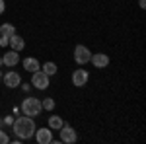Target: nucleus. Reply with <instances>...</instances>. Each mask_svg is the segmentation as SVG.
I'll list each match as a JSON object with an SVG mask.
<instances>
[{"instance_id":"1","label":"nucleus","mask_w":146,"mask_h":144,"mask_svg":"<svg viewBox=\"0 0 146 144\" xmlns=\"http://www.w3.org/2000/svg\"><path fill=\"white\" fill-rule=\"evenodd\" d=\"M14 125V133L18 134V138H31L35 133V123H33V117H27V115H23V117H18L16 121L12 123Z\"/></svg>"},{"instance_id":"2","label":"nucleus","mask_w":146,"mask_h":144,"mask_svg":"<svg viewBox=\"0 0 146 144\" xmlns=\"http://www.w3.org/2000/svg\"><path fill=\"white\" fill-rule=\"evenodd\" d=\"M41 109H43L41 101L37 100V98H27L22 103V111H23V115H27V117H37L41 113Z\"/></svg>"},{"instance_id":"3","label":"nucleus","mask_w":146,"mask_h":144,"mask_svg":"<svg viewBox=\"0 0 146 144\" xmlns=\"http://www.w3.org/2000/svg\"><path fill=\"white\" fill-rule=\"evenodd\" d=\"M31 84L37 90H47L49 88V76H47L43 70H35L33 76H31Z\"/></svg>"},{"instance_id":"4","label":"nucleus","mask_w":146,"mask_h":144,"mask_svg":"<svg viewBox=\"0 0 146 144\" xmlns=\"http://www.w3.org/2000/svg\"><path fill=\"white\" fill-rule=\"evenodd\" d=\"M90 56H92V53L88 47L76 45V49H74V60H76V64H86L90 60Z\"/></svg>"},{"instance_id":"5","label":"nucleus","mask_w":146,"mask_h":144,"mask_svg":"<svg viewBox=\"0 0 146 144\" xmlns=\"http://www.w3.org/2000/svg\"><path fill=\"white\" fill-rule=\"evenodd\" d=\"M58 131H60V142L74 144L76 140H78V136H76V131H74L72 127H68V125H62Z\"/></svg>"},{"instance_id":"6","label":"nucleus","mask_w":146,"mask_h":144,"mask_svg":"<svg viewBox=\"0 0 146 144\" xmlns=\"http://www.w3.org/2000/svg\"><path fill=\"white\" fill-rule=\"evenodd\" d=\"M88 72L84 70V68H78V70H74V74H72V84L74 86H78V88H82V86H86L88 84Z\"/></svg>"},{"instance_id":"7","label":"nucleus","mask_w":146,"mask_h":144,"mask_svg":"<svg viewBox=\"0 0 146 144\" xmlns=\"http://www.w3.org/2000/svg\"><path fill=\"white\" fill-rule=\"evenodd\" d=\"M35 138L39 144H49L53 142V134H51V129H35Z\"/></svg>"},{"instance_id":"8","label":"nucleus","mask_w":146,"mask_h":144,"mask_svg":"<svg viewBox=\"0 0 146 144\" xmlns=\"http://www.w3.org/2000/svg\"><path fill=\"white\" fill-rule=\"evenodd\" d=\"M90 60H92V64H94L96 68H105L107 64H109V56L105 55V53H96V55L90 56Z\"/></svg>"},{"instance_id":"9","label":"nucleus","mask_w":146,"mask_h":144,"mask_svg":"<svg viewBox=\"0 0 146 144\" xmlns=\"http://www.w3.org/2000/svg\"><path fill=\"white\" fill-rule=\"evenodd\" d=\"M4 84L8 86V88H18L20 84H22V78L18 72H8V74H4Z\"/></svg>"},{"instance_id":"10","label":"nucleus","mask_w":146,"mask_h":144,"mask_svg":"<svg viewBox=\"0 0 146 144\" xmlns=\"http://www.w3.org/2000/svg\"><path fill=\"white\" fill-rule=\"evenodd\" d=\"M8 43H10V47H12V51H22L23 47H25V41H23V37H20V35H10V39H8Z\"/></svg>"},{"instance_id":"11","label":"nucleus","mask_w":146,"mask_h":144,"mask_svg":"<svg viewBox=\"0 0 146 144\" xmlns=\"http://www.w3.org/2000/svg\"><path fill=\"white\" fill-rule=\"evenodd\" d=\"M2 62H4L6 66H16V64L20 62V55H18V51H10V53H6L4 58H2Z\"/></svg>"},{"instance_id":"12","label":"nucleus","mask_w":146,"mask_h":144,"mask_svg":"<svg viewBox=\"0 0 146 144\" xmlns=\"http://www.w3.org/2000/svg\"><path fill=\"white\" fill-rule=\"evenodd\" d=\"M23 68L27 70V72H35V70H39V62H37V58H25L23 60Z\"/></svg>"},{"instance_id":"13","label":"nucleus","mask_w":146,"mask_h":144,"mask_svg":"<svg viewBox=\"0 0 146 144\" xmlns=\"http://www.w3.org/2000/svg\"><path fill=\"white\" fill-rule=\"evenodd\" d=\"M62 125H64V123H62L60 117H56V115H51V117H49V129H51V131H58Z\"/></svg>"},{"instance_id":"14","label":"nucleus","mask_w":146,"mask_h":144,"mask_svg":"<svg viewBox=\"0 0 146 144\" xmlns=\"http://www.w3.org/2000/svg\"><path fill=\"white\" fill-rule=\"evenodd\" d=\"M16 33V27L12 25V23H2L0 25V35L2 37H10V35Z\"/></svg>"},{"instance_id":"15","label":"nucleus","mask_w":146,"mask_h":144,"mask_svg":"<svg viewBox=\"0 0 146 144\" xmlns=\"http://www.w3.org/2000/svg\"><path fill=\"white\" fill-rule=\"evenodd\" d=\"M43 72H45L47 76L56 74V64H55V62H45V64H43Z\"/></svg>"},{"instance_id":"16","label":"nucleus","mask_w":146,"mask_h":144,"mask_svg":"<svg viewBox=\"0 0 146 144\" xmlns=\"http://www.w3.org/2000/svg\"><path fill=\"white\" fill-rule=\"evenodd\" d=\"M41 107H43L45 111H53V107H55V100H53V98H47V100H43Z\"/></svg>"},{"instance_id":"17","label":"nucleus","mask_w":146,"mask_h":144,"mask_svg":"<svg viewBox=\"0 0 146 144\" xmlns=\"http://www.w3.org/2000/svg\"><path fill=\"white\" fill-rule=\"evenodd\" d=\"M10 142V136L4 133V131H0V144H8Z\"/></svg>"},{"instance_id":"18","label":"nucleus","mask_w":146,"mask_h":144,"mask_svg":"<svg viewBox=\"0 0 146 144\" xmlns=\"http://www.w3.org/2000/svg\"><path fill=\"white\" fill-rule=\"evenodd\" d=\"M8 39H10V37H2V39H0V45L6 47V45H8Z\"/></svg>"},{"instance_id":"19","label":"nucleus","mask_w":146,"mask_h":144,"mask_svg":"<svg viewBox=\"0 0 146 144\" xmlns=\"http://www.w3.org/2000/svg\"><path fill=\"white\" fill-rule=\"evenodd\" d=\"M4 8H6V4H4V0H0V14L4 12Z\"/></svg>"},{"instance_id":"20","label":"nucleus","mask_w":146,"mask_h":144,"mask_svg":"<svg viewBox=\"0 0 146 144\" xmlns=\"http://www.w3.org/2000/svg\"><path fill=\"white\" fill-rule=\"evenodd\" d=\"M138 4H140V8H146V0H140Z\"/></svg>"},{"instance_id":"21","label":"nucleus","mask_w":146,"mask_h":144,"mask_svg":"<svg viewBox=\"0 0 146 144\" xmlns=\"http://www.w3.org/2000/svg\"><path fill=\"white\" fill-rule=\"evenodd\" d=\"M0 80H2V72H0Z\"/></svg>"}]
</instances>
